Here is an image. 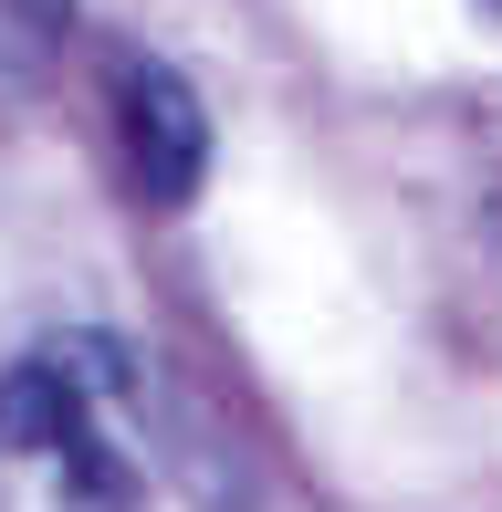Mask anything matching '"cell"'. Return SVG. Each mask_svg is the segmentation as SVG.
Wrapping results in <instances>:
<instances>
[{"label":"cell","mask_w":502,"mask_h":512,"mask_svg":"<svg viewBox=\"0 0 502 512\" xmlns=\"http://www.w3.org/2000/svg\"><path fill=\"white\" fill-rule=\"evenodd\" d=\"M492 11H502V0H492Z\"/></svg>","instance_id":"cell-3"},{"label":"cell","mask_w":502,"mask_h":512,"mask_svg":"<svg viewBox=\"0 0 502 512\" xmlns=\"http://www.w3.org/2000/svg\"><path fill=\"white\" fill-rule=\"evenodd\" d=\"M116 377V345H53V356H21L11 377H0V450H74V439H95V398Z\"/></svg>","instance_id":"cell-2"},{"label":"cell","mask_w":502,"mask_h":512,"mask_svg":"<svg viewBox=\"0 0 502 512\" xmlns=\"http://www.w3.org/2000/svg\"><path fill=\"white\" fill-rule=\"evenodd\" d=\"M116 126H126V168H136V189H147L157 209L199 199V178H210V105H199L189 74H168V63H126Z\"/></svg>","instance_id":"cell-1"}]
</instances>
